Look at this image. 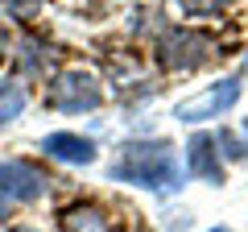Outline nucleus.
<instances>
[{"label": "nucleus", "instance_id": "6", "mask_svg": "<svg viewBox=\"0 0 248 232\" xmlns=\"http://www.w3.org/2000/svg\"><path fill=\"white\" fill-rule=\"evenodd\" d=\"M186 170H190L195 179L211 182V187L223 182V153H219V145H215V133H195L186 141Z\"/></svg>", "mask_w": 248, "mask_h": 232}, {"label": "nucleus", "instance_id": "14", "mask_svg": "<svg viewBox=\"0 0 248 232\" xmlns=\"http://www.w3.org/2000/svg\"><path fill=\"white\" fill-rule=\"evenodd\" d=\"M4 224H9V199L0 195V228H4Z\"/></svg>", "mask_w": 248, "mask_h": 232}, {"label": "nucleus", "instance_id": "4", "mask_svg": "<svg viewBox=\"0 0 248 232\" xmlns=\"http://www.w3.org/2000/svg\"><path fill=\"white\" fill-rule=\"evenodd\" d=\"M50 191V174L29 158H0V195L13 203H37Z\"/></svg>", "mask_w": 248, "mask_h": 232}, {"label": "nucleus", "instance_id": "11", "mask_svg": "<svg viewBox=\"0 0 248 232\" xmlns=\"http://www.w3.org/2000/svg\"><path fill=\"white\" fill-rule=\"evenodd\" d=\"M4 4V13H9V21H21V25H29V21L42 13L46 0H0Z\"/></svg>", "mask_w": 248, "mask_h": 232}, {"label": "nucleus", "instance_id": "10", "mask_svg": "<svg viewBox=\"0 0 248 232\" xmlns=\"http://www.w3.org/2000/svg\"><path fill=\"white\" fill-rule=\"evenodd\" d=\"M215 145H219V153H223L228 162L248 158V125L240 129V133H232V129H219V133H215Z\"/></svg>", "mask_w": 248, "mask_h": 232}, {"label": "nucleus", "instance_id": "16", "mask_svg": "<svg viewBox=\"0 0 248 232\" xmlns=\"http://www.w3.org/2000/svg\"><path fill=\"white\" fill-rule=\"evenodd\" d=\"M211 232H228V228H211Z\"/></svg>", "mask_w": 248, "mask_h": 232}, {"label": "nucleus", "instance_id": "13", "mask_svg": "<svg viewBox=\"0 0 248 232\" xmlns=\"http://www.w3.org/2000/svg\"><path fill=\"white\" fill-rule=\"evenodd\" d=\"M0 232H37V228H33V224H4Z\"/></svg>", "mask_w": 248, "mask_h": 232}, {"label": "nucleus", "instance_id": "2", "mask_svg": "<svg viewBox=\"0 0 248 232\" xmlns=\"http://www.w3.org/2000/svg\"><path fill=\"white\" fill-rule=\"evenodd\" d=\"M211 54H219V50H215V42L203 33V29H182V25L166 29V33L157 37V46H153L157 66H161V71H170V75L199 71L203 63H211Z\"/></svg>", "mask_w": 248, "mask_h": 232}, {"label": "nucleus", "instance_id": "12", "mask_svg": "<svg viewBox=\"0 0 248 232\" xmlns=\"http://www.w3.org/2000/svg\"><path fill=\"white\" fill-rule=\"evenodd\" d=\"M228 4L232 0H178V9H182L186 17H219Z\"/></svg>", "mask_w": 248, "mask_h": 232}, {"label": "nucleus", "instance_id": "8", "mask_svg": "<svg viewBox=\"0 0 248 232\" xmlns=\"http://www.w3.org/2000/svg\"><path fill=\"white\" fill-rule=\"evenodd\" d=\"M42 149L50 153V158L66 162V166H91V162L99 158L95 141L83 137V133H50V137L42 141Z\"/></svg>", "mask_w": 248, "mask_h": 232}, {"label": "nucleus", "instance_id": "5", "mask_svg": "<svg viewBox=\"0 0 248 232\" xmlns=\"http://www.w3.org/2000/svg\"><path fill=\"white\" fill-rule=\"evenodd\" d=\"M240 99V79H219L215 87L199 91V96L182 99V104L174 108V116L182 120V125H203V120H215V116L232 112Z\"/></svg>", "mask_w": 248, "mask_h": 232}, {"label": "nucleus", "instance_id": "9", "mask_svg": "<svg viewBox=\"0 0 248 232\" xmlns=\"http://www.w3.org/2000/svg\"><path fill=\"white\" fill-rule=\"evenodd\" d=\"M21 112H25V87L17 79H0V129L13 125Z\"/></svg>", "mask_w": 248, "mask_h": 232}, {"label": "nucleus", "instance_id": "3", "mask_svg": "<svg viewBox=\"0 0 248 232\" xmlns=\"http://www.w3.org/2000/svg\"><path fill=\"white\" fill-rule=\"evenodd\" d=\"M46 104L54 112H95L104 104V87L87 71H58L46 87Z\"/></svg>", "mask_w": 248, "mask_h": 232}, {"label": "nucleus", "instance_id": "15", "mask_svg": "<svg viewBox=\"0 0 248 232\" xmlns=\"http://www.w3.org/2000/svg\"><path fill=\"white\" fill-rule=\"evenodd\" d=\"M0 58H4V42H0Z\"/></svg>", "mask_w": 248, "mask_h": 232}, {"label": "nucleus", "instance_id": "7", "mask_svg": "<svg viewBox=\"0 0 248 232\" xmlns=\"http://www.w3.org/2000/svg\"><path fill=\"white\" fill-rule=\"evenodd\" d=\"M58 232H116L108 207L91 203V199H75L58 212Z\"/></svg>", "mask_w": 248, "mask_h": 232}, {"label": "nucleus", "instance_id": "1", "mask_svg": "<svg viewBox=\"0 0 248 232\" xmlns=\"http://www.w3.org/2000/svg\"><path fill=\"white\" fill-rule=\"evenodd\" d=\"M108 174L116 182L161 191V195L182 187V162H178L170 141H124L120 153L112 158V166H108Z\"/></svg>", "mask_w": 248, "mask_h": 232}]
</instances>
